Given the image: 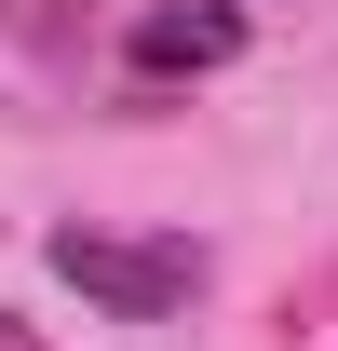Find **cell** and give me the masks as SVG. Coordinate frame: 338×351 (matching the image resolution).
I'll return each instance as SVG.
<instances>
[{
  "label": "cell",
  "mask_w": 338,
  "mask_h": 351,
  "mask_svg": "<svg viewBox=\"0 0 338 351\" xmlns=\"http://www.w3.org/2000/svg\"><path fill=\"white\" fill-rule=\"evenodd\" d=\"M41 257L68 270L95 311H122V324H163V311H190V284H203V243H190V230H149V243H135V230H54Z\"/></svg>",
  "instance_id": "cell-1"
},
{
  "label": "cell",
  "mask_w": 338,
  "mask_h": 351,
  "mask_svg": "<svg viewBox=\"0 0 338 351\" xmlns=\"http://www.w3.org/2000/svg\"><path fill=\"white\" fill-rule=\"evenodd\" d=\"M135 68H149V82H163V68H230V54H244V14H230V0H190V14H135Z\"/></svg>",
  "instance_id": "cell-2"
},
{
  "label": "cell",
  "mask_w": 338,
  "mask_h": 351,
  "mask_svg": "<svg viewBox=\"0 0 338 351\" xmlns=\"http://www.w3.org/2000/svg\"><path fill=\"white\" fill-rule=\"evenodd\" d=\"M0 351H41V338H27V324H14V311H0Z\"/></svg>",
  "instance_id": "cell-3"
}]
</instances>
